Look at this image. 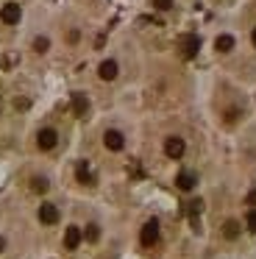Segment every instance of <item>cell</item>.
<instances>
[{
	"label": "cell",
	"instance_id": "1",
	"mask_svg": "<svg viewBox=\"0 0 256 259\" xmlns=\"http://www.w3.org/2000/svg\"><path fill=\"white\" fill-rule=\"evenodd\" d=\"M178 51H181L184 59H195V56H198V51H200V39H198L195 34L181 36V42H178Z\"/></svg>",
	"mask_w": 256,
	"mask_h": 259
},
{
	"label": "cell",
	"instance_id": "2",
	"mask_svg": "<svg viewBox=\"0 0 256 259\" xmlns=\"http://www.w3.org/2000/svg\"><path fill=\"white\" fill-rule=\"evenodd\" d=\"M156 240H159V223H156V220H148V223L142 226V231H139V242L148 248V245H156Z\"/></svg>",
	"mask_w": 256,
	"mask_h": 259
},
{
	"label": "cell",
	"instance_id": "3",
	"mask_svg": "<svg viewBox=\"0 0 256 259\" xmlns=\"http://www.w3.org/2000/svg\"><path fill=\"white\" fill-rule=\"evenodd\" d=\"M184 151H187V145H184L181 137H167V140H164V153L170 159H181Z\"/></svg>",
	"mask_w": 256,
	"mask_h": 259
},
{
	"label": "cell",
	"instance_id": "4",
	"mask_svg": "<svg viewBox=\"0 0 256 259\" xmlns=\"http://www.w3.org/2000/svg\"><path fill=\"white\" fill-rule=\"evenodd\" d=\"M56 142H59V134H56L53 128H42V131H39L36 145L42 148V151H53V148H56Z\"/></svg>",
	"mask_w": 256,
	"mask_h": 259
},
{
	"label": "cell",
	"instance_id": "5",
	"mask_svg": "<svg viewBox=\"0 0 256 259\" xmlns=\"http://www.w3.org/2000/svg\"><path fill=\"white\" fill-rule=\"evenodd\" d=\"M20 17H22V12H20V6H17V3H6V6L0 9V20H3L6 25L20 23Z\"/></svg>",
	"mask_w": 256,
	"mask_h": 259
},
{
	"label": "cell",
	"instance_id": "6",
	"mask_svg": "<svg viewBox=\"0 0 256 259\" xmlns=\"http://www.w3.org/2000/svg\"><path fill=\"white\" fill-rule=\"evenodd\" d=\"M103 142L109 151H122V145H125V137L120 134V131H106L103 134Z\"/></svg>",
	"mask_w": 256,
	"mask_h": 259
},
{
	"label": "cell",
	"instance_id": "7",
	"mask_svg": "<svg viewBox=\"0 0 256 259\" xmlns=\"http://www.w3.org/2000/svg\"><path fill=\"white\" fill-rule=\"evenodd\" d=\"M39 220L48 223V226H53L56 220H59V209H56L53 203H42V206H39Z\"/></svg>",
	"mask_w": 256,
	"mask_h": 259
},
{
	"label": "cell",
	"instance_id": "8",
	"mask_svg": "<svg viewBox=\"0 0 256 259\" xmlns=\"http://www.w3.org/2000/svg\"><path fill=\"white\" fill-rule=\"evenodd\" d=\"M87 109H89V101H87V95H81V92H75V95H72V114H75V117H83V114H87Z\"/></svg>",
	"mask_w": 256,
	"mask_h": 259
},
{
	"label": "cell",
	"instance_id": "9",
	"mask_svg": "<svg viewBox=\"0 0 256 259\" xmlns=\"http://www.w3.org/2000/svg\"><path fill=\"white\" fill-rule=\"evenodd\" d=\"M81 229H78V226H70V229H67V234H64V245L70 248V251H75L78 248V242H81Z\"/></svg>",
	"mask_w": 256,
	"mask_h": 259
},
{
	"label": "cell",
	"instance_id": "10",
	"mask_svg": "<svg viewBox=\"0 0 256 259\" xmlns=\"http://www.w3.org/2000/svg\"><path fill=\"white\" fill-rule=\"evenodd\" d=\"M176 184H178V190L189 192V190L195 187V173H187V170H181V173L176 176Z\"/></svg>",
	"mask_w": 256,
	"mask_h": 259
},
{
	"label": "cell",
	"instance_id": "11",
	"mask_svg": "<svg viewBox=\"0 0 256 259\" xmlns=\"http://www.w3.org/2000/svg\"><path fill=\"white\" fill-rule=\"evenodd\" d=\"M98 73H100V78H103V81H114L117 78V62H111V59H109V62H103L98 67Z\"/></svg>",
	"mask_w": 256,
	"mask_h": 259
},
{
	"label": "cell",
	"instance_id": "12",
	"mask_svg": "<svg viewBox=\"0 0 256 259\" xmlns=\"http://www.w3.org/2000/svg\"><path fill=\"white\" fill-rule=\"evenodd\" d=\"M75 176L81 184H92V173H89V164L87 162H78L75 164Z\"/></svg>",
	"mask_w": 256,
	"mask_h": 259
},
{
	"label": "cell",
	"instance_id": "13",
	"mask_svg": "<svg viewBox=\"0 0 256 259\" xmlns=\"http://www.w3.org/2000/svg\"><path fill=\"white\" fill-rule=\"evenodd\" d=\"M215 48H217L220 53H228V51L234 48V36H231V34H223V36H217Z\"/></svg>",
	"mask_w": 256,
	"mask_h": 259
},
{
	"label": "cell",
	"instance_id": "14",
	"mask_svg": "<svg viewBox=\"0 0 256 259\" xmlns=\"http://www.w3.org/2000/svg\"><path fill=\"white\" fill-rule=\"evenodd\" d=\"M223 234H226L228 240H234V237L239 234V223H237V220H228V223L223 226Z\"/></svg>",
	"mask_w": 256,
	"mask_h": 259
},
{
	"label": "cell",
	"instance_id": "15",
	"mask_svg": "<svg viewBox=\"0 0 256 259\" xmlns=\"http://www.w3.org/2000/svg\"><path fill=\"white\" fill-rule=\"evenodd\" d=\"M200 209H203V201H192V203H189V218H192V226H198Z\"/></svg>",
	"mask_w": 256,
	"mask_h": 259
},
{
	"label": "cell",
	"instance_id": "16",
	"mask_svg": "<svg viewBox=\"0 0 256 259\" xmlns=\"http://www.w3.org/2000/svg\"><path fill=\"white\" fill-rule=\"evenodd\" d=\"M83 237H87L89 242H98V237H100V229H98V226H87V231H83Z\"/></svg>",
	"mask_w": 256,
	"mask_h": 259
},
{
	"label": "cell",
	"instance_id": "17",
	"mask_svg": "<svg viewBox=\"0 0 256 259\" xmlns=\"http://www.w3.org/2000/svg\"><path fill=\"white\" fill-rule=\"evenodd\" d=\"M48 48H50V42L45 39V36H39V39L33 42V51H36V53H45V51H48Z\"/></svg>",
	"mask_w": 256,
	"mask_h": 259
},
{
	"label": "cell",
	"instance_id": "18",
	"mask_svg": "<svg viewBox=\"0 0 256 259\" xmlns=\"http://www.w3.org/2000/svg\"><path fill=\"white\" fill-rule=\"evenodd\" d=\"M153 6L161 9V12H167V9H173V0H153Z\"/></svg>",
	"mask_w": 256,
	"mask_h": 259
},
{
	"label": "cell",
	"instance_id": "19",
	"mask_svg": "<svg viewBox=\"0 0 256 259\" xmlns=\"http://www.w3.org/2000/svg\"><path fill=\"white\" fill-rule=\"evenodd\" d=\"M33 190L45 192V190H48V181H45V179H33Z\"/></svg>",
	"mask_w": 256,
	"mask_h": 259
},
{
	"label": "cell",
	"instance_id": "20",
	"mask_svg": "<svg viewBox=\"0 0 256 259\" xmlns=\"http://www.w3.org/2000/svg\"><path fill=\"white\" fill-rule=\"evenodd\" d=\"M248 229L256 231V212H248Z\"/></svg>",
	"mask_w": 256,
	"mask_h": 259
},
{
	"label": "cell",
	"instance_id": "21",
	"mask_svg": "<svg viewBox=\"0 0 256 259\" xmlns=\"http://www.w3.org/2000/svg\"><path fill=\"white\" fill-rule=\"evenodd\" d=\"M250 42H253V48H256V28H253V34H250Z\"/></svg>",
	"mask_w": 256,
	"mask_h": 259
},
{
	"label": "cell",
	"instance_id": "22",
	"mask_svg": "<svg viewBox=\"0 0 256 259\" xmlns=\"http://www.w3.org/2000/svg\"><path fill=\"white\" fill-rule=\"evenodd\" d=\"M3 248H6V240H3V237H0V251H3Z\"/></svg>",
	"mask_w": 256,
	"mask_h": 259
}]
</instances>
